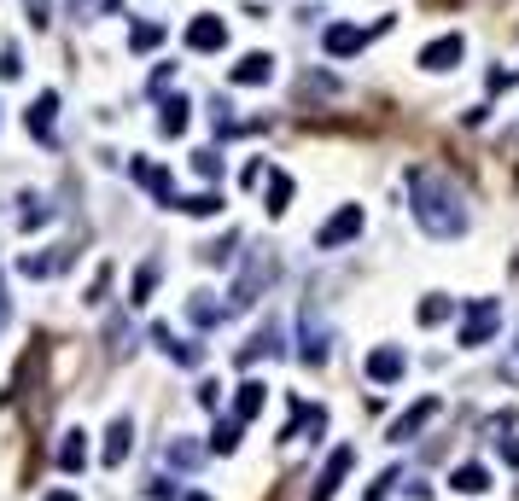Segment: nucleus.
<instances>
[{
    "instance_id": "obj_35",
    "label": "nucleus",
    "mask_w": 519,
    "mask_h": 501,
    "mask_svg": "<svg viewBox=\"0 0 519 501\" xmlns=\"http://www.w3.org/2000/svg\"><path fill=\"white\" fill-rule=\"evenodd\" d=\"M391 484H397V467H391V472H380V478H374V484L362 490V501H385V490H391Z\"/></svg>"
},
{
    "instance_id": "obj_11",
    "label": "nucleus",
    "mask_w": 519,
    "mask_h": 501,
    "mask_svg": "<svg viewBox=\"0 0 519 501\" xmlns=\"http://www.w3.org/2000/svg\"><path fill=\"white\" fill-rule=\"evenodd\" d=\"M187 47H193V53H216V47H228V18H193V24H187Z\"/></svg>"
},
{
    "instance_id": "obj_16",
    "label": "nucleus",
    "mask_w": 519,
    "mask_h": 501,
    "mask_svg": "<svg viewBox=\"0 0 519 501\" xmlns=\"http://www.w3.org/2000/svg\"><path fill=\"white\" fill-rule=\"evenodd\" d=\"M129 443H135V420L123 414V420H111V432H105V467H123V461H129Z\"/></svg>"
},
{
    "instance_id": "obj_23",
    "label": "nucleus",
    "mask_w": 519,
    "mask_h": 501,
    "mask_svg": "<svg viewBox=\"0 0 519 501\" xmlns=\"http://www.w3.org/2000/svg\"><path fill=\"white\" fill-rule=\"evenodd\" d=\"M88 432H65V443H59V467L65 472H82V461H88V443H82Z\"/></svg>"
},
{
    "instance_id": "obj_31",
    "label": "nucleus",
    "mask_w": 519,
    "mask_h": 501,
    "mask_svg": "<svg viewBox=\"0 0 519 501\" xmlns=\"http://www.w3.org/2000/svg\"><path fill=\"white\" fill-rule=\"evenodd\" d=\"M170 467L193 472V467H199V449H193V443H170Z\"/></svg>"
},
{
    "instance_id": "obj_36",
    "label": "nucleus",
    "mask_w": 519,
    "mask_h": 501,
    "mask_svg": "<svg viewBox=\"0 0 519 501\" xmlns=\"http://www.w3.org/2000/svg\"><path fill=\"white\" fill-rule=\"evenodd\" d=\"M24 6H30V24H35V30H47V24H53V0H24Z\"/></svg>"
},
{
    "instance_id": "obj_22",
    "label": "nucleus",
    "mask_w": 519,
    "mask_h": 501,
    "mask_svg": "<svg viewBox=\"0 0 519 501\" xmlns=\"http://www.w3.org/2000/svg\"><path fill=\"white\" fill-rule=\"evenodd\" d=\"M158 111H164V117H158V129H164V134H181L187 123H193V105H187V94H181V100H164Z\"/></svg>"
},
{
    "instance_id": "obj_32",
    "label": "nucleus",
    "mask_w": 519,
    "mask_h": 501,
    "mask_svg": "<svg viewBox=\"0 0 519 501\" xmlns=\"http://www.w3.org/2000/svg\"><path fill=\"white\" fill-rule=\"evenodd\" d=\"M152 496H158V501H210V496H193V490H170V478H158Z\"/></svg>"
},
{
    "instance_id": "obj_38",
    "label": "nucleus",
    "mask_w": 519,
    "mask_h": 501,
    "mask_svg": "<svg viewBox=\"0 0 519 501\" xmlns=\"http://www.w3.org/2000/svg\"><path fill=\"white\" fill-rule=\"evenodd\" d=\"M496 449H502V461H508V467H519V437H496Z\"/></svg>"
},
{
    "instance_id": "obj_19",
    "label": "nucleus",
    "mask_w": 519,
    "mask_h": 501,
    "mask_svg": "<svg viewBox=\"0 0 519 501\" xmlns=\"http://www.w3.org/2000/svg\"><path fill=\"white\" fill-rule=\"evenodd\" d=\"M263 402H269V385H263V379H245L240 385V397H234V420H257V414H263Z\"/></svg>"
},
{
    "instance_id": "obj_37",
    "label": "nucleus",
    "mask_w": 519,
    "mask_h": 501,
    "mask_svg": "<svg viewBox=\"0 0 519 501\" xmlns=\"http://www.w3.org/2000/svg\"><path fill=\"white\" fill-rule=\"evenodd\" d=\"M0 76H6V82H12V76H24V59H18V47H6V53H0Z\"/></svg>"
},
{
    "instance_id": "obj_29",
    "label": "nucleus",
    "mask_w": 519,
    "mask_h": 501,
    "mask_svg": "<svg viewBox=\"0 0 519 501\" xmlns=\"http://www.w3.org/2000/svg\"><path fill=\"white\" fill-rule=\"evenodd\" d=\"M175 210H187V216H216V210H222V193H193V199H181Z\"/></svg>"
},
{
    "instance_id": "obj_15",
    "label": "nucleus",
    "mask_w": 519,
    "mask_h": 501,
    "mask_svg": "<svg viewBox=\"0 0 519 501\" xmlns=\"http://www.w3.org/2000/svg\"><path fill=\"white\" fill-rule=\"evenodd\" d=\"M321 47H327L333 59H350V53H362V47H368V30H356V24H333V30L321 35Z\"/></svg>"
},
{
    "instance_id": "obj_8",
    "label": "nucleus",
    "mask_w": 519,
    "mask_h": 501,
    "mask_svg": "<svg viewBox=\"0 0 519 501\" xmlns=\"http://www.w3.org/2000/svg\"><path fill=\"white\" fill-rule=\"evenodd\" d=\"M403 368H409V362H403V350H397V344L368 350V362H362V373H368L374 385H397V379H403Z\"/></svg>"
},
{
    "instance_id": "obj_41",
    "label": "nucleus",
    "mask_w": 519,
    "mask_h": 501,
    "mask_svg": "<svg viewBox=\"0 0 519 501\" xmlns=\"http://www.w3.org/2000/svg\"><path fill=\"white\" fill-rule=\"evenodd\" d=\"M47 501H82V496H76V490H53Z\"/></svg>"
},
{
    "instance_id": "obj_18",
    "label": "nucleus",
    "mask_w": 519,
    "mask_h": 501,
    "mask_svg": "<svg viewBox=\"0 0 519 501\" xmlns=\"http://www.w3.org/2000/svg\"><path fill=\"white\" fill-rule=\"evenodd\" d=\"M286 204H292V175H286V169L263 175V210H269V216H286Z\"/></svg>"
},
{
    "instance_id": "obj_28",
    "label": "nucleus",
    "mask_w": 519,
    "mask_h": 501,
    "mask_svg": "<svg viewBox=\"0 0 519 501\" xmlns=\"http://www.w3.org/2000/svg\"><path fill=\"white\" fill-rule=\"evenodd\" d=\"M158 41H164V24H135V30H129V47H135V53H152Z\"/></svg>"
},
{
    "instance_id": "obj_7",
    "label": "nucleus",
    "mask_w": 519,
    "mask_h": 501,
    "mask_svg": "<svg viewBox=\"0 0 519 501\" xmlns=\"http://www.w3.org/2000/svg\"><path fill=\"white\" fill-rule=\"evenodd\" d=\"M280 350H286V333H280V321H263V327H257V338L245 344L234 362H240V368H257V362H269V356H280Z\"/></svg>"
},
{
    "instance_id": "obj_3",
    "label": "nucleus",
    "mask_w": 519,
    "mask_h": 501,
    "mask_svg": "<svg viewBox=\"0 0 519 501\" xmlns=\"http://www.w3.org/2000/svg\"><path fill=\"white\" fill-rule=\"evenodd\" d=\"M496 327H502V303H496V298H473V303H467V315H461V350L490 344Z\"/></svg>"
},
{
    "instance_id": "obj_39",
    "label": "nucleus",
    "mask_w": 519,
    "mask_h": 501,
    "mask_svg": "<svg viewBox=\"0 0 519 501\" xmlns=\"http://www.w3.org/2000/svg\"><path fill=\"white\" fill-rule=\"evenodd\" d=\"M6 321H12V298H6V274H0V333H6Z\"/></svg>"
},
{
    "instance_id": "obj_26",
    "label": "nucleus",
    "mask_w": 519,
    "mask_h": 501,
    "mask_svg": "<svg viewBox=\"0 0 519 501\" xmlns=\"http://www.w3.org/2000/svg\"><path fill=\"white\" fill-rule=\"evenodd\" d=\"M240 420H222V426H216V437H210V449H216V455H234V449H240Z\"/></svg>"
},
{
    "instance_id": "obj_40",
    "label": "nucleus",
    "mask_w": 519,
    "mask_h": 501,
    "mask_svg": "<svg viewBox=\"0 0 519 501\" xmlns=\"http://www.w3.org/2000/svg\"><path fill=\"white\" fill-rule=\"evenodd\" d=\"M111 6H123V0H88V12H111Z\"/></svg>"
},
{
    "instance_id": "obj_30",
    "label": "nucleus",
    "mask_w": 519,
    "mask_h": 501,
    "mask_svg": "<svg viewBox=\"0 0 519 501\" xmlns=\"http://www.w3.org/2000/svg\"><path fill=\"white\" fill-rule=\"evenodd\" d=\"M152 286H158V263H146V268L135 274V286H129V303H146V298H152Z\"/></svg>"
},
{
    "instance_id": "obj_9",
    "label": "nucleus",
    "mask_w": 519,
    "mask_h": 501,
    "mask_svg": "<svg viewBox=\"0 0 519 501\" xmlns=\"http://www.w3.org/2000/svg\"><path fill=\"white\" fill-rule=\"evenodd\" d=\"M461 59H467V41H461V35H438V41L420 47V65L426 70H455Z\"/></svg>"
},
{
    "instance_id": "obj_34",
    "label": "nucleus",
    "mask_w": 519,
    "mask_h": 501,
    "mask_svg": "<svg viewBox=\"0 0 519 501\" xmlns=\"http://www.w3.org/2000/svg\"><path fill=\"white\" fill-rule=\"evenodd\" d=\"M47 216H53V210H47V199H24V228H35V222H47Z\"/></svg>"
},
{
    "instance_id": "obj_24",
    "label": "nucleus",
    "mask_w": 519,
    "mask_h": 501,
    "mask_svg": "<svg viewBox=\"0 0 519 501\" xmlns=\"http://www.w3.org/2000/svg\"><path fill=\"white\" fill-rule=\"evenodd\" d=\"M70 263V251H53V257H24V274L30 280H47V274H59Z\"/></svg>"
},
{
    "instance_id": "obj_20",
    "label": "nucleus",
    "mask_w": 519,
    "mask_h": 501,
    "mask_svg": "<svg viewBox=\"0 0 519 501\" xmlns=\"http://www.w3.org/2000/svg\"><path fill=\"white\" fill-rule=\"evenodd\" d=\"M450 490H455V496H485V490H490V472L479 467V461H467V467L450 472Z\"/></svg>"
},
{
    "instance_id": "obj_25",
    "label": "nucleus",
    "mask_w": 519,
    "mask_h": 501,
    "mask_svg": "<svg viewBox=\"0 0 519 501\" xmlns=\"http://www.w3.org/2000/svg\"><path fill=\"white\" fill-rule=\"evenodd\" d=\"M234 245H240V234L228 228V234H222V239H210V245H205V251H199V257H205L210 268H222V263H228V257H234Z\"/></svg>"
},
{
    "instance_id": "obj_6",
    "label": "nucleus",
    "mask_w": 519,
    "mask_h": 501,
    "mask_svg": "<svg viewBox=\"0 0 519 501\" xmlns=\"http://www.w3.org/2000/svg\"><path fill=\"white\" fill-rule=\"evenodd\" d=\"M24 129H30L35 140H47V146L59 140V94H53V88L30 100V111H24Z\"/></svg>"
},
{
    "instance_id": "obj_1",
    "label": "nucleus",
    "mask_w": 519,
    "mask_h": 501,
    "mask_svg": "<svg viewBox=\"0 0 519 501\" xmlns=\"http://www.w3.org/2000/svg\"><path fill=\"white\" fill-rule=\"evenodd\" d=\"M409 210H415V222L432 239L467 234V199H461V187L450 175H438V169H415L409 175Z\"/></svg>"
},
{
    "instance_id": "obj_5",
    "label": "nucleus",
    "mask_w": 519,
    "mask_h": 501,
    "mask_svg": "<svg viewBox=\"0 0 519 501\" xmlns=\"http://www.w3.org/2000/svg\"><path fill=\"white\" fill-rule=\"evenodd\" d=\"M129 175H135L140 187H146V193H152V199L164 204V210H175V204H181V193H175V181H170V169L164 164H152V158H135V164H129Z\"/></svg>"
},
{
    "instance_id": "obj_17",
    "label": "nucleus",
    "mask_w": 519,
    "mask_h": 501,
    "mask_svg": "<svg viewBox=\"0 0 519 501\" xmlns=\"http://www.w3.org/2000/svg\"><path fill=\"white\" fill-rule=\"evenodd\" d=\"M187 321H193V327H216V321H228V298L193 292V298H187Z\"/></svg>"
},
{
    "instance_id": "obj_12",
    "label": "nucleus",
    "mask_w": 519,
    "mask_h": 501,
    "mask_svg": "<svg viewBox=\"0 0 519 501\" xmlns=\"http://www.w3.org/2000/svg\"><path fill=\"white\" fill-rule=\"evenodd\" d=\"M438 408H444L438 397H420L415 408H409V414H397V420H391V443H409V437H415L420 426H426V420L438 414Z\"/></svg>"
},
{
    "instance_id": "obj_2",
    "label": "nucleus",
    "mask_w": 519,
    "mask_h": 501,
    "mask_svg": "<svg viewBox=\"0 0 519 501\" xmlns=\"http://www.w3.org/2000/svg\"><path fill=\"white\" fill-rule=\"evenodd\" d=\"M275 274H280L275 251H251V257H245V268H240V280H234V292H228V315L251 309V303L263 298V286H269Z\"/></svg>"
},
{
    "instance_id": "obj_14",
    "label": "nucleus",
    "mask_w": 519,
    "mask_h": 501,
    "mask_svg": "<svg viewBox=\"0 0 519 501\" xmlns=\"http://www.w3.org/2000/svg\"><path fill=\"white\" fill-rule=\"evenodd\" d=\"M269 76H275V59H269V53H245L240 65L228 70V82H240V88H263Z\"/></svg>"
},
{
    "instance_id": "obj_33",
    "label": "nucleus",
    "mask_w": 519,
    "mask_h": 501,
    "mask_svg": "<svg viewBox=\"0 0 519 501\" xmlns=\"http://www.w3.org/2000/svg\"><path fill=\"white\" fill-rule=\"evenodd\" d=\"M193 169H199L205 181H216V175H222V158H216V152H193Z\"/></svg>"
},
{
    "instance_id": "obj_10",
    "label": "nucleus",
    "mask_w": 519,
    "mask_h": 501,
    "mask_svg": "<svg viewBox=\"0 0 519 501\" xmlns=\"http://www.w3.org/2000/svg\"><path fill=\"white\" fill-rule=\"evenodd\" d=\"M356 467V449H333V461H327V472L315 478V490H310V501H333L339 496V484H345V472Z\"/></svg>"
},
{
    "instance_id": "obj_21",
    "label": "nucleus",
    "mask_w": 519,
    "mask_h": 501,
    "mask_svg": "<svg viewBox=\"0 0 519 501\" xmlns=\"http://www.w3.org/2000/svg\"><path fill=\"white\" fill-rule=\"evenodd\" d=\"M152 338L164 344V356H170V362H181V368H199V362H205V350H199V344H175L170 327H152Z\"/></svg>"
},
{
    "instance_id": "obj_4",
    "label": "nucleus",
    "mask_w": 519,
    "mask_h": 501,
    "mask_svg": "<svg viewBox=\"0 0 519 501\" xmlns=\"http://www.w3.org/2000/svg\"><path fill=\"white\" fill-rule=\"evenodd\" d=\"M362 222H368L362 204H339V210L315 228V251H339V245H350V239L362 234Z\"/></svg>"
},
{
    "instance_id": "obj_27",
    "label": "nucleus",
    "mask_w": 519,
    "mask_h": 501,
    "mask_svg": "<svg viewBox=\"0 0 519 501\" xmlns=\"http://www.w3.org/2000/svg\"><path fill=\"white\" fill-rule=\"evenodd\" d=\"M455 315V298H426L420 303V327H438V321H450Z\"/></svg>"
},
{
    "instance_id": "obj_13",
    "label": "nucleus",
    "mask_w": 519,
    "mask_h": 501,
    "mask_svg": "<svg viewBox=\"0 0 519 501\" xmlns=\"http://www.w3.org/2000/svg\"><path fill=\"white\" fill-rule=\"evenodd\" d=\"M298 356H304L310 368H321V362L333 356V344H327V327L315 321V309H304V344H298Z\"/></svg>"
}]
</instances>
